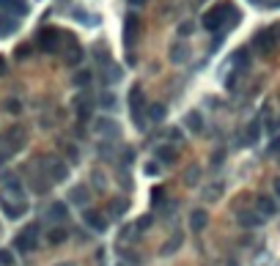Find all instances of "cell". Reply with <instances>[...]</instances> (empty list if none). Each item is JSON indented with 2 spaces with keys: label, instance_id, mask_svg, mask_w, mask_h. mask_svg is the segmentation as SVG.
Listing matches in <instances>:
<instances>
[{
  "label": "cell",
  "instance_id": "obj_1",
  "mask_svg": "<svg viewBox=\"0 0 280 266\" xmlns=\"http://www.w3.org/2000/svg\"><path fill=\"white\" fill-rule=\"evenodd\" d=\"M228 17H231V19L236 17V14H233V6H231V3H223L220 8H212V11L203 14V28H206V30H217Z\"/></svg>",
  "mask_w": 280,
  "mask_h": 266
},
{
  "label": "cell",
  "instance_id": "obj_2",
  "mask_svg": "<svg viewBox=\"0 0 280 266\" xmlns=\"http://www.w3.org/2000/svg\"><path fill=\"white\" fill-rule=\"evenodd\" d=\"M36 244H39V225H28V228L14 239V247H17L19 253H30V250H36Z\"/></svg>",
  "mask_w": 280,
  "mask_h": 266
},
{
  "label": "cell",
  "instance_id": "obj_3",
  "mask_svg": "<svg viewBox=\"0 0 280 266\" xmlns=\"http://www.w3.org/2000/svg\"><path fill=\"white\" fill-rule=\"evenodd\" d=\"M39 47H42V53H58V47H60V30H55V28L39 30Z\"/></svg>",
  "mask_w": 280,
  "mask_h": 266
},
{
  "label": "cell",
  "instance_id": "obj_4",
  "mask_svg": "<svg viewBox=\"0 0 280 266\" xmlns=\"http://www.w3.org/2000/svg\"><path fill=\"white\" fill-rule=\"evenodd\" d=\"M129 107H132V115H135V124L143 129V91H140V85H135L129 94Z\"/></svg>",
  "mask_w": 280,
  "mask_h": 266
},
{
  "label": "cell",
  "instance_id": "obj_5",
  "mask_svg": "<svg viewBox=\"0 0 280 266\" xmlns=\"http://www.w3.org/2000/svg\"><path fill=\"white\" fill-rule=\"evenodd\" d=\"M253 47H256L261 55L272 58L275 55V36L269 33V30H261V33H256V39H253Z\"/></svg>",
  "mask_w": 280,
  "mask_h": 266
},
{
  "label": "cell",
  "instance_id": "obj_6",
  "mask_svg": "<svg viewBox=\"0 0 280 266\" xmlns=\"http://www.w3.org/2000/svg\"><path fill=\"white\" fill-rule=\"evenodd\" d=\"M47 165H44V170L50 173V178L53 181H63L66 176H69V167H66V162L63 160H58V157H47Z\"/></svg>",
  "mask_w": 280,
  "mask_h": 266
},
{
  "label": "cell",
  "instance_id": "obj_7",
  "mask_svg": "<svg viewBox=\"0 0 280 266\" xmlns=\"http://www.w3.org/2000/svg\"><path fill=\"white\" fill-rule=\"evenodd\" d=\"M0 8H3V11L17 14V17H25V14L30 11L28 0H0Z\"/></svg>",
  "mask_w": 280,
  "mask_h": 266
},
{
  "label": "cell",
  "instance_id": "obj_8",
  "mask_svg": "<svg viewBox=\"0 0 280 266\" xmlns=\"http://www.w3.org/2000/svg\"><path fill=\"white\" fill-rule=\"evenodd\" d=\"M83 219L91 225V228H94V231H99V233L108 228V219L102 217L99 212H94V209H85V212H83Z\"/></svg>",
  "mask_w": 280,
  "mask_h": 266
},
{
  "label": "cell",
  "instance_id": "obj_9",
  "mask_svg": "<svg viewBox=\"0 0 280 266\" xmlns=\"http://www.w3.org/2000/svg\"><path fill=\"white\" fill-rule=\"evenodd\" d=\"M0 206H3V214H6L8 219H17V217H22L25 214V203H11L6 195L0 198Z\"/></svg>",
  "mask_w": 280,
  "mask_h": 266
},
{
  "label": "cell",
  "instance_id": "obj_10",
  "mask_svg": "<svg viewBox=\"0 0 280 266\" xmlns=\"http://www.w3.org/2000/svg\"><path fill=\"white\" fill-rule=\"evenodd\" d=\"M17 28H19V22H17L14 17H8V14H0V39H3V36L17 33Z\"/></svg>",
  "mask_w": 280,
  "mask_h": 266
},
{
  "label": "cell",
  "instance_id": "obj_11",
  "mask_svg": "<svg viewBox=\"0 0 280 266\" xmlns=\"http://www.w3.org/2000/svg\"><path fill=\"white\" fill-rule=\"evenodd\" d=\"M66 42H69V50H66V63H69V66L80 63V58H83V50H80V44L74 42V39H66Z\"/></svg>",
  "mask_w": 280,
  "mask_h": 266
},
{
  "label": "cell",
  "instance_id": "obj_12",
  "mask_svg": "<svg viewBox=\"0 0 280 266\" xmlns=\"http://www.w3.org/2000/svg\"><path fill=\"white\" fill-rule=\"evenodd\" d=\"M275 212H278V209H275L272 198H267V195L258 198V214H261V217H275Z\"/></svg>",
  "mask_w": 280,
  "mask_h": 266
},
{
  "label": "cell",
  "instance_id": "obj_13",
  "mask_svg": "<svg viewBox=\"0 0 280 266\" xmlns=\"http://www.w3.org/2000/svg\"><path fill=\"white\" fill-rule=\"evenodd\" d=\"M239 225H244V228H256V225H261V214L239 212Z\"/></svg>",
  "mask_w": 280,
  "mask_h": 266
},
{
  "label": "cell",
  "instance_id": "obj_14",
  "mask_svg": "<svg viewBox=\"0 0 280 266\" xmlns=\"http://www.w3.org/2000/svg\"><path fill=\"white\" fill-rule=\"evenodd\" d=\"M137 28H140V22H137V17L132 14V17L126 19V36H124V39H126V44H132V42L137 39Z\"/></svg>",
  "mask_w": 280,
  "mask_h": 266
},
{
  "label": "cell",
  "instance_id": "obj_15",
  "mask_svg": "<svg viewBox=\"0 0 280 266\" xmlns=\"http://www.w3.org/2000/svg\"><path fill=\"white\" fill-rule=\"evenodd\" d=\"M206 222H209V217H206V212H192V217H190V225H192V231H203L206 228Z\"/></svg>",
  "mask_w": 280,
  "mask_h": 266
},
{
  "label": "cell",
  "instance_id": "obj_16",
  "mask_svg": "<svg viewBox=\"0 0 280 266\" xmlns=\"http://www.w3.org/2000/svg\"><path fill=\"white\" fill-rule=\"evenodd\" d=\"M69 198H72V203L85 206V203H88V189H85V187H74L72 192H69Z\"/></svg>",
  "mask_w": 280,
  "mask_h": 266
},
{
  "label": "cell",
  "instance_id": "obj_17",
  "mask_svg": "<svg viewBox=\"0 0 280 266\" xmlns=\"http://www.w3.org/2000/svg\"><path fill=\"white\" fill-rule=\"evenodd\" d=\"M149 118L154 121V124H160V121L165 118V107H162V105H151L149 107Z\"/></svg>",
  "mask_w": 280,
  "mask_h": 266
},
{
  "label": "cell",
  "instance_id": "obj_18",
  "mask_svg": "<svg viewBox=\"0 0 280 266\" xmlns=\"http://www.w3.org/2000/svg\"><path fill=\"white\" fill-rule=\"evenodd\" d=\"M187 126H190V129H195V132H201L203 129L201 115H198V112H190V115H187Z\"/></svg>",
  "mask_w": 280,
  "mask_h": 266
},
{
  "label": "cell",
  "instance_id": "obj_19",
  "mask_svg": "<svg viewBox=\"0 0 280 266\" xmlns=\"http://www.w3.org/2000/svg\"><path fill=\"white\" fill-rule=\"evenodd\" d=\"M50 217L53 219H63L66 217V206L63 203H53V206H50Z\"/></svg>",
  "mask_w": 280,
  "mask_h": 266
},
{
  "label": "cell",
  "instance_id": "obj_20",
  "mask_svg": "<svg viewBox=\"0 0 280 266\" xmlns=\"http://www.w3.org/2000/svg\"><path fill=\"white\" fill-rule=\"evenodd\" d=\"M66 239V231L63 228H53V231H50V244H60Z\"/></svg>",
  "mask_w": 280,
  "mask_h": 266
},
{
  "label": "cell",
  "instance_id": "obj_21",
  "mask_svg": "<svg viewBox=\"0 0 280 266\" xmlns=\"http://www.w3.org/2000/svg\"><path fill=\"white\" fill-rule=\"evenodd\" d=\"M0 266H14V253L11 250H0Z\"/></svg>",
  "mask_w": 280,
  "mask_h": 266
},
{
  "label": "cell",
  "instance_id": "obj_22",
  "mask_svg": "<svg viewBox=\"0 0 280 266\" xmlns=\"http://www.w3.org/2000/svg\"><path fill=\"white\" fill-rule=\"evenodd\" d=\"M160 160L162 162H173V160H176V151H173V148H168V146H162L160 148Z\"/></svg>",
  "mask_w": 280,
  "mask_h": 266
},
{
  "label": "cell",
  "instance_id": "obj_23",
  "mask_svg": "<svg viewBox=\"0 0 280 266\" xmlns=\"http://www.w3.org/2000/svg\"><path fill=\"white\" fill-rule=\"evenodd\" d=\"M110 209H113V217H121L124 209H126V201H113V203H110Z\"/></svg>",
  "mask_w": 280,
  "mask_h": 266
},
{
  "label": "cell",
  "instance_id": "obj_24",
  "mask_svg": "<svg viewBox=\"0 0 280 266\" xmlns=\"http://www.w3.org/2000/svg\"><path fill=\"white\" fill-rule=\"evenodd\" d=\"M162 203V187H154V192H151V206H160Z\"/></svg>",
  "mask_w": 280,
  "mask_h": 266
},
{
  "label": "cell",
  "instance_id": "obj_25",
  "mask_svg": "<svg viewBox=\"0 0 280 266\" xmlns=\"http://www.w3.org/2000/svg\"><path fill=\"white\" fill-rule=\"evenodd\" d=\"M184 181L187 184H195L198 181V167H190V170L184 173Z\"/></svg>",
  "mask_w": 280,
  "mask_h": 266
},
{
  "label": "cell",
  "instance_id": "obj_26",
  "mask_svg": "<svg viewBox=\"0 0 280 266\" xmlns=\"http://www.w3.org/2000/svg\"><path fill=\"white\" fill-rule=\"evenodd\" d=\"M170 58L176 60V63H181V60H184V47H176V50H170Z\"/></svg>",
  "mask_w": 280,
  "mask_h": 266
},
{
  "label": "cell",
  "instance_id": "obj_27",
  "mask_svg": "<svg viewBox=\"0 0 280 266\" xmlns=\"http://www.w3.org/2000/svg\"><path fill=\"white\" fill-rule=\"evenodd\" d=\"M247 137H250V143L258 137V121H253V124H250V129H247Z\"/></svg>",
  "mask_w": 280,
  "mask_h": 266
},
{
  "label": "cell",
  "instance_id": "obj_28",
  "mask_svg": "<svg viewBox=\"0 0 280 266\" xmlns=\"http://www.w3.org/2000/svg\"><path fill=\"white\" fill-rule=\"evenodd\" d=\"M236 63H242V66H247V63H250V60H247V53H244V50H242V53H236Z\"/></svg>",
  "mask_w": 280,
  "mask_h": 266
},
{
  "label": "cell",
  "instance_id": "obj_29",
  "mask_svg": "<svg viewBox=\"0 0 280 266\" xmlns=\"http://www.w3.org/2000/svg\"><path fill=\"white\" fill-rule=\"evenodd\" d=\"M88 80H91V74H88V71H83V74H77V80H74V83L83 85V83H88Z\"/></svg>",
  "mask_w": 280,
  "mask_h": 266
},
{
  "label": "cell",
  "instance_id": "obj_30",
  "mask_svg": "<svg viewBox=\"0 0 280 266\" xmlns=\"http://www.w3.org/2000/svg\"><path fill=\"white\" fill-rule=\"evenodd\" d=\"M146 173H149V176H157V173H160V167H157V162H149V167H146Z\"/></svg>",
  "mask_w": 280,
  "mask_h": 266
},
{
  "label": "cell",
  "instance_id": "obj_31",
  "mask_svg": "<svg viewBox=\"0 0 280 266\" xmlns=\"http://www.w3.org/2000/svg\"><path fill=\"white\" fill-rule=\"evenodd\" d=\"M28 53H30V47H28V44H25V47H19V50H17V55H19V58H28Z\"/></svg>",
  "mask_w": 280,
  "mask_h": 266
},
{
  "label": "cell",
  "instance_id": "obj_32",
  "mask_svg": "<svg viewBox=\"0 0 280 266\" xmlns=\"http://www.w3.org/2000/svg\"><path fill=\"white\" fill-rule=\"evenodd\" d=\"M179 30H181V33H184V36H187V33H190V30H192V22H184V25H181Z\"/></svg>",
  "mask_w": 280,
  "mask_h": 266
},
{
  "label": "cell",
  "instance_id": "obj_33",
  "mask_svg": "<svg viewBox=\"0 0 280 266\" xmlns=\"http://www.w3.org/2000/svg\"><path fill=\"white\" fill-rule=\"evenodd\" d=\"M137 225H140V228H149V225H151V217H143V219H140Z\"/></svg>",
  "mask_w": 280,
  "mask_h": 266
},
{
  "label": "cell",
  "instance_id": "obj_34",
  "mask_svg": "<svg viewBox=\"0 0 280 266\" xmlns=\"http://www.w3.org/2000/svg\"><path fill=\"white\" fill-rule=\"evenodd\" d=\"M272 151H280V137H275L272 140Z\"/></svg>",
  "mask_w": 280,
  "mask_h": 266
},
{
  "label": "cell",
  "instance_id": "obj_35",
  "mask_svg": "<svg viewBox=\"0 0 280 266\" xmlns=\"http://www.w3.org/2000/svg\"><path fill=\"white\" fill-rule=\"evenodd\" d=\"M129 3H132V6H143L146 0H129Z\"/></svg>",
  "mask_w": 280,
  "mask_h": 266
},
{
  "label": "cell",
  "instance_id": "obj_36",
  "mask_svg": "<svg viewBox=\"0 0 280 266\" xmlns=\"http://www.w3.org/2000/svg\"><path fill=\"white\" fill-rule=\"evenodd\" d=\"M275 192H278V195H280V178H278V181H275Z\"/></svg>",
  "mask_w": 280,
  "mask_h": 266
},
{
  "label": "cell",
  "instance_id": "obj_37",
  "mask_svg": "<svg viewBox=\"0 0 280 266\" xmlns=\"http://www.w3.org/2000/svg\"><path fill=\"white\" fill-rule=\"evenodd\" d=\"M3 69H6V60L0 58V74H3Z\"/></svg>",
  "mask_w": 280,
  "mask_h": 266
}]
</instances>
